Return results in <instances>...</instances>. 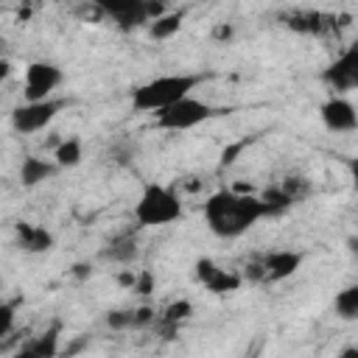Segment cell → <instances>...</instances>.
<instances>
[{
  "label": "cell",
  "instance_id": "obj_1",
  "mask_svg": "<svg viewBox=\"0 0 358 358\" xmlns=\"http://www.w3.org/2000/svg\"><path fill=\"white\" fill-rule=\"evenodd\" d=\"M266 213V204L260 201V196L252 193H238L232 187L215 190L207 201H204V221L210 227L213 235L218 238H241L246 229H252Z\"/></svg>",
  "mask_w": 358,
  "mask_h": 358
},
{
  "label": "cell",
  "instance_id": "obj_2",
  "mask_svg": "<svg viewBox=\"0 0 358 358\" xmlns=\"http://www.w3.org/2000/svg\"><path fill=\"white\" fill-rule=\"evenodd\" d=\"M207 76L199 73H173V76H157L140 87H134L131 92V103L140 112H162L173 103H179L182 98H187Z\"/></svg>",
  "mask_w": 358,
  "mask_h": 358
},
{
  "label": "cell",
  "instance_id": "obj_3",
  "mask_svg": "<svg viewBox=\"0 0 358 358\" xmlns=\"http://www.w3.org/2000/svg\"><path fill=\"white\" fill-rule=\"evenodd\" d=\"M134 218L137 227H165L182 218V201L176 196L173 187L157 185V182H145L143 193L134 204Z\"/></svg>",
  "mask_w": 358,
  "mask_h": 358
},
{
  "label": "cell",
  "instance_id": "obj_4",
  "mask_svg": "<svg viewBox=\"0 0 358 358\" xmlns=\"http://www.w3.org/2000/svg\"><path fill=\"white\" fill-rule=\"evenodd\" d=\"M213 115H218V109H213L207 101H199V98L187 95V98H182L179 103L162 109V112L157 115V126L165 129V131H187V129H193V126L210 120Z\"/></svg>",
  "mask_w": 358,
  "mask_h": 358
},
{
  "label": "cell",
  "instance_id": "obj_5",
  "mask_svg": "<svg viewBox=\"0 0 358 358\" xmlns=\"http://www.w3.org/2000/svg\"><path fill=\"white\" fill-rule=\"evenodd\" d=\"M322 81L336 90V92H350L358 90V42H350L324 70H322Z\"/></svg>",
  "mask_w": 358,
  "mask_h": 358
},
{
  "label": "cell",
  "instance_id": "obj_6",
  "mask_svg": "<svg viewBox=\"0 0 358 358\" xmlns=\"http://www.w3.org/2000/svg\"><path fill=\"white\" fill-rule=\"evenodd\" d=\"M67 101H39V103H20L11 112V126L17 134H34L39 129H45L62 109Z\"/></svg>",
  "mask_w": 358,
  "mask_h": 358
},
{
  "label": "cell",
  "instance_id": "obj_7",
  "mask_svg": "<svg viewBox=\"0 0 358 358\" xmlns=\"http://www.w3.org/2000/svg\"><path fill=\"white\" fill-rule=\"evenodd\" d=\"M62 84V70L50 62H31L25 67V103H39V101H50V92Z\"/></svg>",
  "mask_w": 358,
  "mask_h": 358
},
{
  "label": "cell",
  "instance_id": "obj_8",
  "mask_svg": "<svg viewBox=\"0 0 358 358\" xmlns=\"http://www.w3.org/2000/svg\"><path fill=\"white\" fill-rule=\"evenodd\" d=\"M103 17H112V22L120 31H134L137 25L148 22L145 14V0H112V3H98Z\"/></svg>",
  "mask_w": 358,
  "mask_h": 358
},
{
  "label": "cell",
  "instance_id": "obj_9",
  "mask_svg": "<svg viewBox=\"0 0 358 358\" xmlns=\"http://www.w3.org/2000/svg\"><path fill=\"white\" fill-rule=\"evenodd\" d=\"M319 115L330 131H355L358 129V112L347 98H338V95L327 98L319 106Z\"/></svg>",
  "mask_w": 358,
  "mask_h": 358
},
{
  "label": "cell",
  "instance_id": "obj_10",
  "mask_svg": "<svg viewBox=\"0 0 358 358\" xmlns=\"http://www.w3.org/2000/svg\"><path fill=\"white\" fill-rule=\"evenodd\" d=\"M260 260L266 266V282H282L299 271L305 255L296 249H274V252H266Z\"/></svg>",
  "mask_w": 358,
  "mask_h": 358
},
{
  "label": "cell",
  "instance_id": "obj_11",
  "mask_svg": "<svg viewBox=\"0 0 358 358\" xmlns=\"http://www.w3.org/2000/svg\"><path fill=\"white\" fill-rule=\"evenodd\" d=\"M17 243H20V249H25V252H31V255H39V252L53 249V235H50L45 227L20 221V224H17Z\"/></svg>",
  "mask_w": 358,
  "mask_h": 358
},
{
  "label": "cell",
  "instance_id": "obj_12",
  "mask_svg": "<svg viewBox=\"0 0 358 358\" xmlns=\"http://www.w3.org/2000/svg\"><path fill=\"white\" fill-rule=\"evenodd\" d=\"M56 168H59L56 162H48L42 157H25L20 165V182H22V187H36L45 179H50L56 173Z\"/></svg>",
  "mask_w": 358,
  "mask_h": 358
},
{
  "label": "cell",
  "instance_id": "obj_13",
  "mask_svg": "<svg viewBox=\"0 0 358 358\" xmlns=\"http://www.w3.org/2000/svg\"><path fill=\"white\" fill-rule=\"evenodd\" d=\"M103 260H112V263H131L137 257V238L131 232H123L117 238H112V243L101 252Z\"/></svg>",
  "mask_w": 358,
  "mask_h": 358
},
{
  "label": "cell",
  "instance_id": "obj_14",
  "mask_svg": "<svg viewBox=\"0 0 358 358\" xmlns=\"http://www.w3.org/2000/svg\"><path fill=\"white\" fill-rule=\"evenodd\" d=\"M333 308H336V316L344 319V322H358V282L355 285H347L336 294L333 299Z\"/></svg>",
  "mask_w": 358,
  "mask_h": 358
},
{
  "label": "cell",
  "instance_id": "obj_15",
  "mask_svg": "<svg viewBox=\"0 0 358 358\" xmlns=\"http://www.w3.org/2000/svg\"><path fill=\"white\" fill-rule=\"evenodd\" d=\"M324 17L319 11H296V14H288L285 17V25L296 34H322L327 22H322Z\"/></svg>",
  "mask_w": 358,
  "mask_h": 358
},
{
  "label": "cell",
  "instance_id": "obj_16",
  "mask_svg": "<svg viewBox=\"0 0 358 358\" xmlns=\"http://www.w3.org/2000/svg\"><path fill=\"white\" fill-rule=\"evenodd\" d=\"M84 157V148H81V140L78 137H67V140H59V145L53 148V162L59 168H76Z\"/></svg>",
  "mask_w": 358,
  "mask_h": 358
},
{
  "label": "cell",
  "instance_id": "obj_17",
  "mask_svg": "<svg viewBox=\"0 0 358 358\" xmlns=\"http://www.w3.org/2000/svg\"><path fill=\"white\" fill-rule=\"evenodd\" d=\"M179 28H182V11H168L165 17H159L148 25V36L162 42V39H171L173 34H179Z\"/></svg>",
  "mask_w": 358,
  "mask_h": 358
},
{
  "label": "cell",
  "instance_id": "obj_18",
  "mask_svg": "<svg viewBox=\"0 0 358 358\" xmlns=\"http://www.w3.org/2000/svg\"><path fill=\"white\" fill-rule=\"evenodd\" d=\"M28 347L34 350L36 358H56V355H59V324L48 327V330H45L42 336H36Z\"/></svg>",
  "mask_w": 358,
  "mask_h": 358
},
{
  "label": "cell",
  "instance_id": "obj_19",
  "mask_svg": "<svg viewBox=\"0 0 358 358\" xmlns=\"http://www.w3.org/2000/svg\"><path fill=\"white\" fill-rule=\"evenodd\" d=\"M260 201L266 204V213L268 215H280V213H285L294 201L285 196V190L280 187V185H271V187H266L263 193H260Z\"/></svg>",
  "mask_w": 358,
  "mask_h": 358
},
{
  "label": "cell",
  "instance_id": "obj_20",
  "mask_svg": "<svg viewBox=\"0 0 358 358\" xmlns=\"http://www.w3.org/2000/svg\"><path fill=\"white\" fill-rule=\"evenodd\" d=\"M241 282H243V277H241V274L227 271V268H218V271H215V277H213L204 288H207V291H213V294H229V291H238V288H241Z\"/></svg>",
  "mask_w": 358,
  "mask_h": 358
},
{
  "label": "cell",
  "instance_id": "obj_21",
  "mask_svg": "<svg viewBox=\"0 0 358 358\" xmlns=\"http://www.w3.org/2000/svg\"><path fill=\"white\" fill-rule=\"evenodd\" d=\"M280 187L285 190V196L294 201V204H299L302 199H308V193H310V182L305 179V176H285L282 182H280Z\"/></svg>",
  "mask_w": 358,
  "mask_h": 358
},
{
  "label": "cell",
  "instance_id": "obj_22",
  "mask_svg": "<svg viewBox=\"0 0 358 358\" xmlns=\"http://www.w3.org/2000/svg\"><path fill=\"white\" fill-rule=\"evenodd\" d=\"M190 316H193V305H190L187 299H173V302L162 310L159 319H165V322H171V324H182V322H187Z\"/></svg>",
  "mask_w": 358,
  "mask_h": 358
},
{
  "label": "cell",
  "instance_id": "obj_23",
  "mask_svg": "<svg viewBox=\"0 0 358 358\" xmlns=\"http://www.w3.org/2000/svg\"><path fill=\"white\" fill-rule=\"evenodd\" d=\"M20 305H22V296H14V299H8V302L0 305V336L3 338L14 330V313H17Z\"/></svg>",
  "mask_w": 358,
  "mask_h": 358
},
{
  "label": "cell",
  "instance_id": "obj_24",
  "mask_svg": "<svg viewBox=\"0 0 358 358\" xmlns=\"http://www.w3.org/2000/svg\"><path fill=\"white\" fill-rule=\"evenodd\" d=\"M154 288H157V280H154V274L148 271V268H143V271H137V280H134V294L137 296H148V294H154Z\"/></svg>",
  "mask_w": 358,
  "mask_h": 358
},
{
  "label": "cell",
  "instance_id": "obj_25",
  "mask_svg": "<svg viewBox=\"0 0 358 358\" xmlns=\"http://www.w3.org/2000/svg\"><path fill=\"white\" fill-rule=\"evenodd\" d=\"M131 322H134V313L131 310H109L106 313V324L112 330H129Z\"/></svg>",
  "mask_w": 358,
  "mask_h": 358
},
{
  "label": "cell",
  "instance_id": "obj_26",
  "mask_svg": "<svg viewBox=\"0 0 358 358\" xmlns=\"http://www.w3.org/2000/svg\"><path fill=\"white\" fill-rule=\"evenodd\" d=\"M215 271H218L215 260H210V257H199V260H196V280H199L201 285H207V282L215 277Z\"/></svg>",
  "mask_w": 358,
  "mask_h": 358
},
{
  "label": "cell",
  "instance_id": "obj_27",
  "mask_svg": "<svg viewBox=\"0 0 358 358\" xmlns=\"http://www.w3.org/2000/svg\"><path fill=\"white\" fill-rule=\"evenodd\" d=\"M131 313H134L131 327H137V330H143V327H148V324H154V322H157V310H154L151 305H140V308H134Z\"/></svg>",
  "mask_w": 358,
  "mask_h": 358
},
{
  "label": "cell",
  "instance_id": "obj_28",
  "mask_svg": "<svg viewBox=\"0 0 358 358\" xmlns=\"http://www.w3.org/2000/svg\"><path fill=\"white\" fill-rule=\"evenodd\" d=\"M246 282H266V266L263 260H252L243 266V274H241Z\"/></svg>",
  "mask_w": 358,
  "mask_h": 358
},
{
  "label": "cell",
  "instance_id": "obj_29",
  "mask_svg": "<svg viewBox=\"0 0 358 358\" xmlns=\"http://www.w3.org/2000/svg\"><path fill=\"white\" fill-rule=\"evenodd\" d=\"M243 145H246V140H238V143H232V145H227V148L221 151V168H227V165H232V162L238 159V154L243 151Z\"/></svg>",
  "mask_w": 358,
  "mask_h": 358
},
{
  "label": "cell",
  "instance_id": "obj_30",
  "mask_svg": "<svg viewBox=\"0 0 358 358\" xmlns=\"http://www.w3.org/2000/svg\"><path fill=\"white\" fill-rule=\"evenodd\" d=\"M145 14H148V25H151L154 20L165 17L168 11H165V3H159V0H145Z\"/></svg>",
  "mask_w": 358,
  "mask_h": 358
},
{
  "label": "cell",
  "instance_id": "obj_31",
  "mask_svg": "<svg viewBox=\"0 0 358 358\" xmlns=\"http://www.w3.org/2000/svg\"><path fill=\"white\" fill-rule=\"evenodd\" d=\"M232 34H235V28H232V22H218L215 28H213V39H218V42H229L232 39Z\"/></svg>",
  "mask_w": 358,
  "mask_h": 358
},
{
  "label": "cell",
  "instance_id": "obj_32",
  "mask_svg": "<svg viewBox=\"0 0 358 358\" xmlns=\"http://www.w3.org/2000/svg\"><path fill=\"white\" fill-rule=\"evenodd\" d=\"M87 344H90V336H81V338H76V341H73V344L64 350V358H73V355H76V352H81Z\"/></svg>",
  "mask_w": 358,
  "mask_h": 358
},
{
  "label": "cell",
  "instance_id": "obj_33",
  "mask_svg": "<svg viewBox=\"0 0 358 358\" xmlns=\"http://www.w3.org/2000/svg\"><path fill=\"white\" fill-rule=\"evenodd\" d=\"M70 274H73L76 280H87V277L92 274V266H90V263H76V266L70 268Z\"/></svg>",
  "mask_w": 358,
  "mask_h": 358
},
{
  "label": "cell",
  "instance_id": "obj_34",
  "mask_svg": "<svg viewBox=\"0 0 358 358\" xmlns=\"http://www.w3.org/2000/svg\"><path fill=\"white\" fill-rule=\"evenodd\" d=\"M134 280H137L134 271H120L117 274V285H123V288H134Z\"/></svg>",
  "mask_w": 358,
  "mask_h": 358
},
{
  "label": "cell",
  "instance_id": "obj_35",
  "mask_svg": "<svg viewBox=\"0 0 358 358\" xmlns=\"http://www.w3.org/2000/svg\"><path fill=\"white\" fill-rule=\"evenodd\" d=\"M347 168H350V176H352V182H355V187H358V157L347 159Z\"/></svg>",
  "mask_w": 358,
  "mask_h": 358
},
{
  "label": "cell",
  "instance_id": "obj_36",
  "mask_svg": "<svg viewBox=\"0 0 358 358\" xmlns=\"http://www.w3.org/2000/svg\"><path fill=\"white\" fill-rule=\"evenodd\" d=\"M347 249H350V255H358V235L347 238Z\"/></svg>",
  "mask_w": 358,
  "mask_h": 358
},
{
  "label": "cell",
  "instance_id": "obj_37",
  "mask_svg": "<svg viewBox=\"0 0 358 358\" xmlns=\"http://www.w3.org/2000/svg\"><path fill=\"white\" fill-rule=\"evenodd\" d=\"M338 358H358V347H344L338 352Z\"/></svg>",
  "mask_w": 358,
  "mask_h": 358
},
{
  "label": "cell",
  "instance_id": "obj_38",
  "mask_svg": "<svg viewBox=\"0 0 358 358\" xmlns=\"http://www.w3.org/2000/svg\"><path fill=\"white\" fill-rule=\"evenodd\" d=\"M11 358H36V355H34V350H31V347H28V344H25V347H22V350H20V352H14V355H11Z\"/></svg>",
  "mask_w": 358,
  "mask_h": 358
},
{
  "label": "cell",
  "instance_id": "obj_39",
  "mask_svg": "<svg viewBox=\"0 0 358 358\" xmlns=\"http://www.w3.org/2000/svg\"><path fill=\"white\" fill-rule=\"evenodd\" d=\"M8 70H11V64H8V62H6V59H3V62H0V76H3V78H6V76H8Z\"/></svg>",
  "mask_w": 358,
  "mask_h": 358
}]
</instances>
